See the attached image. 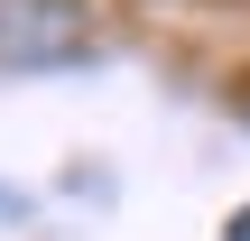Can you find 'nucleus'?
<instances>
[{"mask_svg":"<svg viewBox=\"0 0 250 241\" xmlns=\"http://www.w3.org/2000/svg\"><path fill=\"white\" fill-rule=\"evenodd\" d=\"M93 46L83 0H0V65H65Z\"/></svg>","mask_w":250,"mask_h":241,"instance_id":"1","label":"nucleus"},{"mask_svg":"<svg viewBox=\"0 0 250 241\" xmlns=\"http://www.w3.org/2000/svg\"><path fill=\"white\" fill-rule=\"evenodd\" d=\"M223 241H250V204H241V214H232V223H223Z\"/></svg>","mask_w":250,"mask_h":241,"instance_id":"2","label":"nucleus"}]
</instances>
